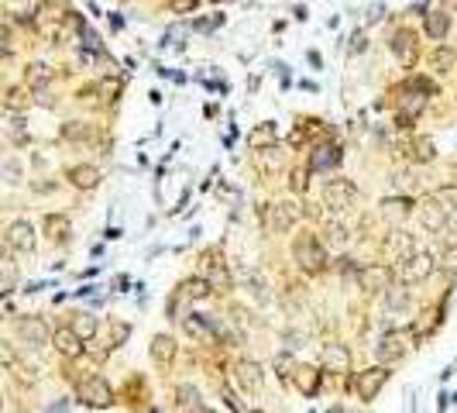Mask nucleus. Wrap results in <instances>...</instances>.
Wrapping results in <instances>:
<instances>
[{
	"mask_svg": "<svg viewBox=\"0 0 457 413\" xmlns=\"http://www.w3.org/2000/svg\"><path fill=\"white\" fill-rule=\"evenodd\" d=\"M454 66H457V52H454V48L440 45V48H433V52H430V69H433V73H440V76H444V73H451Z\"/></svg>",
	"mask_w": 457,
	"mask_h": 413,
	"instance_id": "obj_22",
	"label": "nucleus"
},
{
	"mask_svg": "<svg viewBox=\"0 0 457 413\" xmlns=\"http://www.w3.org/2000/svg\"><path fill=\"white\" fill-rule=\"evenodd\" d=\"M402 351H406V344H402V334H385V337L378 341V362H382V365H389V362H399V358H402Z\"/></svg>",
	"mask_w": 457,
	"mask_h": 413,
	"instance_id": "obj_20",
	"label": "nucleus"
},
{
	"mask_svg": "<svg viewBox=\"0 0 457 413\" xmlns=\"http://www.w3.org/2000/svg\"><path fill=\"white\" fill-rule=\"evenodd\" d=\"M292 255H296L303 272H320L327 265V251H324V241L317 234H299L296 245H292Z\"/></svg>",
	"mask_w": 457,
	"mask_h": 413,
	"instance_id": "obj_1",
	"label": "nucleus"
},
{
	"mask_svg": "<svg viewBox=\"0 0 457 413\" xmlns=\"http://www.w3.org/2000/svg\"><path fill=\"white\" fill-rule=\"evenodd\" d=\"M447 217H451V206H444L440 197H430L419 204V224L426 231H444L447 227Z\"/></svg>",
	"mask_w": 457,
	"mask_h": 413,
	"instance_id": "obj_6",
	"label": "nucleus"
},
{
	"mask_svg": "<svg viewBox=\"0 0 457 413\" xmlns=\"http://www.w3.org/2000/svg\"><path fill=\"white\" fill-rule=\"evenodd\" d=\"M7 241L14 251H21V255H31L35 245H38V238H35V227L28 224V220H14L10 227H7Z\"/></svg>",
	"mask_w": 457,
	"mask_h": 413,
	"instance_id": "obj_10",
	"label": "nucleus"
},
{
	"mask_svg": "<svg viewBox=\"0 0 457 413\" xmlns=\"http://www.w3.org/2000/svg\"><path fill=\"white\" fill-rule=\"evenodd\" d=\"M234 379H238V386H241V389L258 393V389H261V382H265V369H261L258 362H251V358H241V362L234 365Z\"/></svg>",
	"mask_w": 457,
	"mask_h": 413,
	"instance_id": "obj_11",
	"label": "nucleus"
},
{
	"mask_svg": "<svg viewBox=\"0 0 457 413\" xmlns=\"http://www.w3.org/2000/svg\"><path fill=\"white\" fill-rule=\"evenodd\" d=\"M440 269H444V272H451V276L457 272V245H451L447 251H444V258H440Z\"/></svg>",
	"mask_w": 457,
	"mask_h": 413,
	"instance_id": "obj_37",
	"label": "nucleus"
},
{
	"mask_svg": "<svg viewBox=\"0 0 457 413\" xmlns=\"http://www.w3.org/2000/svg\"><path fill=\"white\" fill-rule=\"evenodd\" d=\"M324 200L331 210H347V206L358 200V186H354V179H331L327 186H324Z\"/></svg>",
	"mask_w": 457,
	"mask_h": 413,
	"instance_id": "obj_4",
	"label": "nucleus"
},
{
	"mask_svg": "<svg viewBox=\"0 0 457 413\" xmlns=\"http://www.w3.org/2000/svg\"><path fill=\"white\" fill-rule=\"evenodd\" d=\"M207 283L210 289H217V293H227V289L234 286V279H231V272H227V265L220 262V258H210L207 255Z\"/></svg>",
	"mask_w": 457,
	"mask_h": 413,
	"instance_id": "obj_18",
	"label": "nucleus"
},
{
	"mask_svg": "<svg viewBox=\"0 0 457 413\" xmlns=\"http://www.w3.org/2000/svg\"><path fill=\"white\" fill-rule=\"evenodd\" d=\"M3 28H7V18H3V10H0V31H3Z\"/></svg>",
	"mask_w": 457,
	"mask_h": 413,
	"instance_id": "obj_48",
	"label": "nucleus"
},
{
	"mask_svg": "<svg viewBox=\"0 0 457 413\" xmlns=\"http://www.w3.org/2000/svg\"><path fill=\"white\" fill-rule=\"evenodd\" d=\"M389 45H392L396 59H402L406 66L416 59V35L409 31V28H396V31H392V38H389Z\"/></svg>",
	"mask_w": 457,
	"mask_h": 413,
	"instance_id": "obj_14",
	"label": "nucleus"
},
{
	"mask_svg": "<svg viewBox=\"0 0 457 413\" xmlns=\"http://www.w3.org/2000/svg\"><path fill=\"white\" fill-rule=\"evenodd\" d=\"M0 255H3V238H0Z\"/></svg>",
	"mask_w": 457,
	"mask_h": 413,
	"instance_id": "obj_50",
	"label": "nucleus"
},
{
	"mask_svg": "<svg viewBox=\"0 0 457 413\" xmlns=\"http://www.w3.org/2000/svg\"><path fill=\"white\" fill-rule=\"evenodd\" d=\"M66 176H69V183H73L76 190H96V186H100V179H103L96 165H73Z\"/></svg>",
	"mask_w": 457,
	"mask_h": 413,
	"instance_id": "obj_17",
	"label": "nucleus"
},
{
	"mask_svg": "<svg viewBox=\"0 0 457 413\" xmlns=\"http://www.w3.org/2000/svg\"><path fill=\"white\" fill-rule=\"evenodd\" d=\"M148 351H152V362H155L159 369H168V365L175 362V351H179V344H175V337H172V334H155Z\"/></svg>",
	"mask_w": 457,
	"mask_h": 413,
	"instance_id": "obj_13",
	"label": "nucleus"
},
{
	"mask_svg": "<svg viewBox=\"0 0 457 413\" xmlns=\"http://www.w3.org/2000/svg\"><path fill=\"white\" fill-rule=\"evenodd\" d=\"M347 238H351V234H347L340 224H331V227H327V241H331V245H344Z\"/></svg>",
	"mask_w": 457,
	"mask_h": 413,
	"instance_id": "obj_39",
	"label": "nucleus"
},
{
	"mask_svg": "<svg viewBox=\"0 0 457 413\" xmlns=\"http://www.w3.org/2000/svg\"><path fill=\"white\" fill-rule=\"evenodd\" d=\"M52 76H55V73H52V66H45V62H31L28 73H24V80H28L31 90H45V86L52 83Z\"/></svg>",
	"mask_w": 457,
	"mask_h": 413,
	"instance_id": "obj_24",
	"label": "nucleus"
},
{
	"mask_svg": "<svg viewBox=\"0 0 457 413\" xmlns=\"http://www.w3.org/2000/svg\"><path fill=\"white\" fill-rule=\"evenodd\" d=\"M73 330H76L83 341H89V337L96 334V317H93V314H76V317H73Z\"/></svg>",
	"mask_w": 457,
	"mask_h": 413,
	"instance_id": "obj_31",
	"label": "nucleus"
},
{
	"mask_svg": "<svg viewBox=\"0 0 457 413\" xmlns=\"http://www.w3.org/2000/svg\"><path fill=\"white\" fill-rule=\"evenodd\" d=\"M14 289V276L10 272H0V296H7Z\"/></svg>",
	"mask_w": 457,
	"mask_h": 413,
	"instance_id": "obj_43",
	"label": "nucleus"
},
{
	"mask_svg": "<svg viewBox=\"0 0 457 413\" xmlns=\"http://www.w3.org/2000/svg\"><path fill=\"white\" fill-rule=\"evenodd\" d=\"M423 31L430 35L433 41H440V38H447V31H451V14H426V21H423Z\"/></svg>",
	"mask_w": 457,
	"mask_h": 413,
	"instance_id": "obj_23",
	"label": "nucleus"
},
{
	"mask_svg": "<svg viewBox=\"0 0 457 413\" xmlns=\"http://www.w3.org/2000/svg\"><path fill=\"white\" fill-rule=\"evenodd\" d=\"M433 155H437V148H433V141H426V138H419V141H416V159H419V162H430Z\"/></svg>",
	"mask_w": 457,
	"mask_h": 413,
	"instance_id": "obj_36",
	"label": "nucleus"
},
{
	"mask_svg": "<svg viewBox=\"0 0 457 413\" xmlns=\"http://www.w3.org/2000/svg\"><path fill=\"white\" fill-rule=\"evenodd\" d=\"M331 413H347V410H344V407H340V403H337V407H331Z\"/></svg>",
	"mask_w": 457,
	"mask_h": 413,
	"instance_id": "obj_49",
	"label": "nucleus"
},
{
	"mask_svg": "<svg viewBox=\"0 0 457 413\" xmlns=\"http://www.w3.org/2000/svg\"><path fill=\"white\" fill-rule=\"evenodd\" d=\"M320 365H324V372H347L351 351H347L344 344H327L324 355H320Z\"/></svg>",
	"mask_w": 457,
	"mask_h": 413,
	"instance_id": "obj_15",
	"label": "nucleus"
},
{
	"mask_svg": "<svg viewBox=\"0 0 457 413\" xmlns=\"http://www.w3.org/2000/svg\"><path fill=\"white\" fill-rule=\"evenodd\" d=\"M340 162V152H337V145H324V148H317L313 152V159H310V169H331V165Z\"/></svg>",
	"mask_w": 457,
	"mask_h": 413,
	"instance_id": "obj_27",
	"label": "nucleus"
},
{
	"mask_svg": "<svg viewBox=\"0 0 457 413\" xmlns=\"http://www.w3.org/2000/svg\"><path fill=\"white\" fill-rule=\"evenodd\" d=\"M10 55V45H7V31H0V59Z\"/></svg>",
	"mask_w": 457,
	"mask_h": 413,
	"instance_id": "obj_44",
	"label": "nucleus"
},
{
	"mask_svg": "<svg viewBox=\"0 0 457 413\" xmlns=\"http://www.w3.org/2000/svg\"><path fill=\"white\" fill-rule=\"evenodd\" d=\"M292 379H296V386H299L303 396H317V389H320V372L313 369V365H299V369L292 372Z\"/></svg>",
	"mask_w": 457,
	"mask_h": 413,
	"instance_id": "obj_21",
	"label": "nucleus"
},
{
	"mask_svg": "<svg viewBox=\"0 0 457 413\" xmlns=\"http://www.w3.org/2000/svg\"><path fill=\"white\" fill-rule=\"evenodd\" d=\"M447 4V10H457V0H444Z\"/></svg>",
	"mask_w": 457,
	"mask_h": 413,
	"instance_id": "obj_47",
	"label": "nucleus"
},
{
	"mask_svg": "<svg viewBox=\"0 0 457 413\" xmlns=\"http://www.w3.org/2000/svg\"><path fill=\"white\" fill-rule=\"evenodd\" d=\"M358 286L365 289V293H385V289L392 286V269H385V265H365V269H358Z\"/></svg>",
	"mask_w": 457,
	"mask_h": 413,
	"instance_id": "obj_8",
	"label": "nucleus"
},
{
	"mask_svg": "<svg viewBox=\"0 0 457 413\" xmlns=\"http://www.w3.org/2000/svg\"><path fill=\"white\" fill-rule=\"evenodd\" d=\"M45 234H48L52 241H66V238H69V217L48 214V217H45Z\"/></svg>",
	"mask_w": 457,
	"mask_h": 413,
	"instance_id": "obj_25",
	"label": "nucleus"
},
{
	"mask_svg": "<svg viewBox=\"0 0 457 413\" xmlns=\"http://www.w3.org/2000/svg\"><path fill=\"white\" fill-rule=\"evenodd\" d=\"M52 344H55V351L66 355V358H80V355H83V337H80L73 328L52 330Z\"/></svg>",
	"mask_w": 457,
	"mask_h": 413,
	"instance_id": "obj_12",
	"label": "nucleus"
},
{
	"mask_svg": "<svg viewBox=\"0 0 457 413\" xmlns=\"http://www.w3.org/2000/svg\"><path fill=\"white\" fill-rule=\"evenodd\" d=\"M447 227H451V234H457V214H451V217H447Z\"/></svg>",
	"mask_w": 457,
	"mask_h": 413,
	"instance_id": "obj_46",
	"label": "nucleus"
},
{
	"mask_svg": "<svg viewBox=\"0 0 457 413\" xmlns=\"http://www.w3.org/2000/svg\"><path fill=\"white\" fill-rule=\"evenodd\" d=\"M179 293H182V300H203V296H210V283L200 279V276H193V279H186L179 286Z\"/></svg>",
	"mask_w": 457,
	"mask_h": 413,
	"instance_id": "obj_29",
	"label": "nucleus"
},
{
	"mask_svg": "<svg viewBox=\"0 0 457 413\" xmlns=\"http://www.w3.org/2000/svg\"><path fill=\"white\" fill-rule=\"evenodd\" d=\"M289 183H292L296 193H303V190H306V169H296V176H292Z\"/></svg>",
	"mask_w": 457,
	"mask_h": 413,
	"instance_id": "obj_42",
	"label": "nucleus"
},
{
	"mask_svg": "<svg viewBox=\"0 0 457 413\" xmlns=\"http://www.w3.org/2000/svg\"><path fill=\"white\" fill-rule=\"evenodd\" d=\"M17 337L24 341V344H31V348H42L52 341V330L45 324L42 317H21L17 321Z\"/></svg>",
	"mask_w": 457,
	"mask_h": 413,
	"instance_id": "obj_7",
	"label": "nucleus"
},
{
	"mask_svg": "<svg viewBox=\"0 0 457 413\" xmlns=\"http://www.w3.org/2000/svg\"><path fill=\"white\" fill-rule=\"evenodd\" d=\"M196 4H200V0H168V7H172L175 14H193Z\"/></svg>",
	"mask_w": 457,
	"mask_h": 413,
	"instance_id": "obj_40",
	"label": "nucleus"
},
{
	"mask_svg": "<svg viewBox=\"0 0 457 413\" xmlns=\"http://www.w3.org/2000/svg\"><path fill=\"white\" fill-rule=\"evenodd\" d=\"M127 337H131V324H124V321H110V348H121Z\"/></svg>",
	"mask_w": 457,
	"mask_h": 413,
	"instance_id": "obj_35",
	"label": "nucleus"
},
{
	"mask_svg": "<svg viewBox=\"0 0 457 413\" xmlns=\"http://www.w3.org/2000/svg\"><path fill=\"white\" fill-rule=\"evenodd\" d=\"M200 413H213V410H207V407H203V410H200Z\"/></svg>",
	"mask_w": 457,
	"mask_h": 413,
	"instance_id": "obj_51",
	"label": "nucleus"
},
{
	"mask_svg": "<svg viewBox=\"0 0 457 413\" xmlns=\"http://www.w3.org/2000/svg\"><path fill=\"white\" fill-rule=\"evenodd\" d=\"M261 145L268 148V145H275V127L272 124H261V127H254L251 131V148H258L261 152Z\"/></svg>",
	"mask_w": 457,
	"mask_h": 413,
	"instance_id": "obj_32",
	"label": "nucleus"
},
{
	"mask_svg": "<svg viewBox=\"0 0 457 413\" xmlns=\"http://www.w3.org/2000/svg\"><path fill=\"white\" fill-rule=\"evenodd\" d=\"M93 138V127L86 121H66L62 124V141H86Z\"/></svg>",
	"mask_w": 457,
	"mask_h": 413,
	"instance_id": "obj_28",
	"label": "nucleus"
},
{
	"mask_svg": "<svg viewBox=\"0 0 457 413\" xmlns=\"http://www.w3.org/2000/svg\"><path fill=\"white\" fill-rule=\"evenodd\" d=\"M224 400H227V410H234V413H248V407H245V403H241V400H238V396H234L231 389H224Z\"/></svg>",
	"mask_w": 457,
	"mask_h": 413,
	"instance_id": "obj_41",
	"label": "nucleus"
},
{
	"mask_svg": "<svg viewBox=\"0 0 457 413\" xmlns=\"http://www.w3.org/2000/svg\"><path fill=\"white\" fill-rule=\"evenodd\" d=\"M433 269H437V258H433L430 251H413L409 258H402V265H399V279H402V286H413V283L430 279Z\"/></svg>",
	"mask_w": 457,
	"mask_h": 413,
	"instance_id": "obj_3",
	"label": "nucleus"
},
{
	"mask_svg": "<svg viewBox=\"0 0 457 413\" xmlns=\"http://www.w3.org/2000/svg\"><path fill=\"white\" fill-rule=\"evenodd\" d=\"M7 107H10V111H24V107H28L24 90H10V93H7Z\"/></svg>",
	"mask_w": 457,
	"mask_h": 413,
	"instance_id": "obj_38",
	"label": "nucleus"
},
{
	"mask_svg": "<svg viewBox=\"0 0 457 413\" xmlns=\"http://www.w3.org/2000/svg\"><path fill=\"white\" fill-rule=\"evenodd\" d=\"M76 396H80V403L93 407V410H107V407L114 403V389H110L107 379H100V375H86V379H80Z\"/></svg>",
	"mask_w": 457,
	"mask_h": 413,
	"instance_id": "obj_2",
	"label": "nucleus"
},
{
	"mask_svg": "<svg viewBox=\"0 0 457 413\" xmlns=\"http://www.w3.org/2000/svg\"><path fill=\"white\" fill-rule=\"evenodd\" d=\"M385 303H389V310H406L409 307V293L402 286H389L385 289Z\"/></svg>",
	"mask_w": 457,
	"mask_h": 413,
	"instance_id": "obj_33",
	"label": "nucleus"
},
{
	"mask_svg": "<svg viewBox=\"0 0 457 413\" xmlns=\"http://www.w3.org/2000/svg\"><path fill=\"white\" fill-rule=\"evenodd\" d=\"M38 14H42V21H66L73 10L66 7V0H45Z\"/></svg>",
	"mask_w": 457,
	"mask_h": 413,
	"instance_id": "obj_30",
	"label": "nucleus"
},
{
	"mask_svg": "<svg viewBox=\"0 0 457 413\" xmlns=\"http://www.w3.org/2000/svg\"><path fill=\"white\" fill-rule=\"evenodd\" d=\"M261 165H265V169H272V172H275V169H282V165H286V152H282V148H275V145H268V148L261 152Z\"/></svg>",
	"mask_w": 457,
	"mask_h": 413,
	"instance_id": "obj_34",
	"label": "nucleus"
},
{
	"mask_svg": "<svg viewBox=\"0 0 457 413\" xmlns=\"http://www.w3.org/2000/svg\"><path fill=\"white\" fill-rule=\"evenodd\" d=\"M182 330L196 341H210V334H217V324L207 314H189V317H182Z\"/></svg>",
	"mask_w": 457,
	"mask_h": 413,
	"instance_id": "obj_16",
	"label": "nucleus"
},
{
	"mask_svg": "<svg viewBox=\"0 0 457 413\" xmlns=\"http://www.w3.org/2000/svg\"><path fill=\"white\" fill-rule=\"evenodd\" d=\"M365 48V35H354V45H351V52H361Z\"/></svg>",
	"mask_w": 457,
	"mask_h": 413,
	"instance_id": "obj_45",
	"label": "nucleus"
},
{
	"mask_svg": "<svg viewBox=\"0 0 457 413\" xmlns=\"http://www.w3.org/2000/svg\"><path fill=\"white\" fill-rule=\"evenodd\" d=\"M296 220H299V204L279 200V204L268 206V231H272V234H286V231H292Z\"/></svg>",
	"mask_w": 457,
	"mask_h": 413,
	"instance_id": "obj_5",
	"label": "nucleus"
},
{
	"mask_svg": "<svg viewBox=\"0 0 457 413\" xmlns=\"http://www.w3.org/2000/svg\"><path fill=\"white\" fill-rule=\"evenodd\" d=\"M175 403H179L182 410H203L200 389H196V386H189V382H182V386L175 389Z\"/></svg>",
	"mask_w": 457,
	"mask_h": 413,
	"instance_id": "obj_26",
	"label": "nucleus"
},
{
	"mask_svg": "<svg viewBox=\"0 0 457 413\" xmlns=\"http://www.w3.org/2000/svg\"><path fill=\"white\" fill-rule=\"evenodd\" d=\"M409 210H413V200H409V197H389V200L382 204V217H385L389 224H402V220L409 217Z\"/></svg>",
	"mask_w": 457,
	"mask_h": 413,
	"instance_id": "obj_19",
	"label": "nucleus"
},
{
	"mask_svg": "<svg viewBox=\"0 0 457 413\" xmlns=\"http://www.w3.org/2000/svg\"><path fill=\"white\" fill-rule=\"evenodd\" d=\"M389 382V369L385 365H375V369H365L358 375V382H354V389H358V396L361 400H375L378 396V389Z\"/></svg>",
	"mask_w": 457,
	"mask_h": 413,
	"instance_id": "obj_9",
	"label": "nucleus"
}]
</instances>
